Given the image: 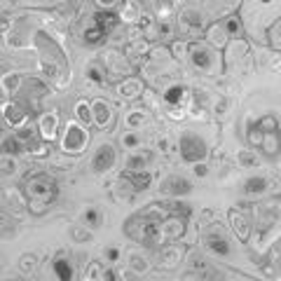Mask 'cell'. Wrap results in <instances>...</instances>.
Listing matches in <instances>:
<instances>
[{"instance_id":"cell-26","label":"cell","mask_w":281,"mask_h":281,"mask_svg":"<svg viewBox=\"0 0 281 281\" xmlns=\"http://www.w3.org/2000/svg\"><path fill=\"white\" fill-rule=\"evenodd\" d=\"M87 78L92 80V82H96V85L103 82V75H101V70H98L96 66H89V68H87Z\"/></svg>"},{"instance_id":"cell-22","label":"cell","mask_w":281,"mask_h":281,"mask_svg":"<svg viewBox=\"0 0 281 281\" xmlns=\"http://www.w3.org/2000/svg\"><path fill=\"white\" fill-rule=\"evenodd\" d=\"M145 157H139V155H129L127 159V171H145Z\"/></svg>"},{"instance_id":"cell-32","label":"cell","mask_w":281,"mask_h":281,"mask_svg":"<svg viewBox=\"0 0 281 281\" xmlns=\"http://www.w3.org/2000/svg\"><path fill=\"white\" fill-rule=\"evenodd\" d=\"M70 234H73L75 239H82V241H87V239H89L87 232H80V230H70Z\"/></svg>"},{"instance_id":"cell-11","label":"cell","mask_w":281,"mask_h":281,"mask_svg":"<svg viewBox=\"0 0 281 281\" xmlns=\"http://www.w3.org/2000/svg\"><path fill=\"white\" fill-rule=\"evenodd\" d=\"M204 244L209 246L213 253H218V255H228L230 253V246H228V239L225 237H220V234H206V239H204Z\"/></svg>"},{"instance_id":"cell-4","label":"cell","mask_w":281,"mask_h":281,"mask_svg":"<svg viewBox=\"0 0 281 281\" xmlns=\"http://www.w3.org/2000/svg\"><path fill=\"white\" fill-rule=\"evenodd\" d=\"M85 145H87V134H85V129L78 127L75 122L68 124V129H66V134H63L61 148L66 150V152H82Z\"/></svg>"},{"instance_id":"cell-24","label":"cell","mask_w":281,"mask_h":281,"mask_svg":"<svg viewBox=\"0 0 281 281\" xmlns=\"http://www.w3.org/2000/svg\"><path fill=\"white\" fill-rule=\"evenodd\" d=\"M78 117H80V122H85V124H89L94 117L89 115V105L85 103V101H80L78 103Z\"/></svg>"},{"instance_id":"cell-5","label":"cell","mask_w":281,"mask_h":281,"mask_svg":"<svg viewBox=\"0 0 281 281\" xmlns=\"http://www.w3.org/2000/svg\"><path fill=\"white\" fill-rule=\"evenodd\" d=\"M115 164V148L113 145H98V150L94 152V159H92V169H94V174H105L108 169H113Z\"/></svg>"},{"instance_id":"cell-35","label":"cell","mask_w":281,"mask_h":281,"mask_svg":"<svg viewBox=\"0 0 281 281\" xmlns=\"http://www.w3.org/2000/svg\"><path fill=\"white\" fill-rule=\"evenodd\" d=\"M194 171H197L199 176H204V174H206V167H204V164H197V167H194Z\"/></svg>"},{"instance_id":"cell-16","label":"cell","mask_w":281,"mask_h":281,"mask_svg":"<svg viewBox=\"0 0 281 281\" xmlns=\"http://www.w3.org/2000/svg\"><path fill=\"white\" fill-rule=\"evenodd\" d=\"M183 232H185L183 220L174 218V220H167V223H164V237H167V239H178V237H183Z\"/></svg>"},{"instance_id":"cell-30","label":"cell","mask_w":281,"mask_h":281,"mask_svg":"<svg viewBox=\"0 0 281 281\" xmlns=\"http://www.w3.org/2000/svg\"><path fill=\"white\" fill-rule=\"evenodd\" d=\"M124 145H127V148H136V145H139V136H136V134H127V136H124Z\"/></svg>"},{"instance_id":"cell-23","label":"cell","mask_w":281,"mask_h":281,"mask_svg":"<svg viewBox=\"0 0 281 281\" xmlns=\"http://www.w3.org/2000/svg\"><path fill=\"white\" fill-rule=\"evenodd\" d=\"M19 82H21V78H19L17 73H9L7 78L2 80V87H5V92H7V94H14V92L19 89Z\"/></svg>"},{"instance_id":"cell-8","label":"cell","mask_w":281,"mask_h":281,"mask_svg":"<svg viewBox=\"0 0 281 281\" xmlns=\"http://www.w3.org/2000/svg\"><path fill=\"white\" fill-rule=\"evenodd\" d=\"M2 117L7 120L12 127H19V124H24V120H26V113H24V108L19 103H14V101H7V103H2Z\"/></svg>"},{"instance_id":"cell-38","label":"cell","mask_w":281,"mask_h":281,"mask_svg":"<svg viewBox=\"0 0 281 281\" xmlns=\"http://www.w3.org/2000/svg\"><path fill=\"white\" fill-rule=\"evenodd\" d=\"M263 2H270V0H263Z\"/></svg>"},{"instance_id":"cell-36","label":"cell","mask_w":281,"mask_h":281,"mask_svg":"<svg viewBox=\"0 0 281 281\" xmlns=\"http://www.w3.org/2000/svg\"><path fill=\"white\" fill-rule=\"evenodd\" d=\"M9 26V21H7V17H0V28H2V31H5V28Z\"/></svg>"},{"instance_id":"cell-25","label":"cell","mask_w":281,"mask_h":281,"mask_svg":"<svg viewBox=\"0 0 281 281\" xmlns=\"http://www.w3.org/2000/svg\"><path fill=\"white\" fill-rule=\"evenodd\" d=\"M183 26H202V21H199V14H194V12H185L183 14Z\"/></svg>"},{"instance_id":"cell-27","label":"cell","mask_w":281,"mask_h":281,"mask_svg":"<svg viewBox=\"0 0 281 281\" xmlns=\"http://www.w3.org/2000/svg\"><path fill=\"white\" fill-rule=\"evenodd\" d=\"M2 150H7V152H17V150H21V140L14 136L12 140H7V143L2 145Z\"/></svg>"},{"instance_id":"cell-33","label":"cell","mask_w":281,"mask_h":281,"mask_svg":"<svg viewBox=\"0 0 281 281\" xmlns=\"http://www.w3.org/2000/svg\"><path fill=\"white\" fill-rule=\"evenodd\" d=\"M143 120H145L143 115H129V117H127V122H129V124H140Z\"/></svg>"},{"instance_id":"cell-2","label":"cell","mask_w":281,"mask_h":281,"mask_svg":"<svg viewBox=\"0 0 281 281\" xmlns=\"http://www.w3.org/2000/svg\"><path fill=\"white\" fill-rule=\"evenodd\" d=\"M127 234L136 241H140L143 246H157L159 244V225L150 223V220L134 218L127 223Z\"/></svg>"},{"instance_id":"cell-31","label":"cell","mask_w":281,"mask_h":281,"mask_svg":"<svg viewBox=\"0 0 281 281\" xmlns=\"http://www.w3.org/2000/svg\"><path fill=\"white\" fill-rule=\"evenodd\" d=\"M132 263H134V267H136L139 272H145V265H143V258H139V255H134V258H132Z\"/></svg>"},{"instance_id":"cell-28","label":"cell","mask_w":281,"mask_h":281,"mask_svg":"<svg viewBox=\"0 0 281 281\" xmlns=\"http://www.w3.org/2000/svg\"><path fill=\"white\" fill-rule=\"evenodd\" d=\"M239 162H241V164H258V157L251 155V152H241V155H239Z\"/></svg>"},{"instance_id":"cell-21","label":"cell","mask_w":281,"mask_h":281,"mask_svg":"<svg viewBox=\"0 0 281 281\" xmlns=\"http://www.w3.org/2000/svg\"><path fill=\"white\" fill-rule=\"evenodd\" d=\"M103 38H105V33L98 26H92L85 31V43H89V45H98Z\"/></svg>"},{"instance_id":"cell-39","label":"cell","mask_w":281,"mask_h":281,"mask_svg":"<svg viewBox=\"0 0 281 281\" xmlns=\"http://www.w3.org/2000/svg\"><path fill=\"white\" fill-rule=\"evenodd\" d=\"M0 136H2V129H0Z\"/></svg>"},{"instance_id":"cell-10","label":"cell","mask_w":281,"mask_h":281,"mask_svg":"<svg viewBox=\"0 0 281 281\" xmlns=\"http://www.w3.org/2000/svg\"><path fill=\"white\" fill-rule=\"evenodd\" d=\"M56 127H59V115L56 113H45L40 117V132L45 139H54L56 136Z\"/></svg>"},{"instance_id":"cell-9","label":"cell","mask_w":281,"mask_h":281,"mask_svg":"<svg viewBox=\"0 0 281 281\" xmlns=\"http://www.w3.org/2000/svg\"><path fill=\"white\" fill-rule=\"evenodd\" d=\"M122 181H127L132 190L140 192V190H145L150 185V174L148 171H127V174L122 176Z\"/></svg>"},{"instance_id":"cell-1","label":"cell","mask_w":281,"mask_h":281,"mask_svg":"<svg viewBox=\"0 0 281 281\" xmlns=\"http://www.w3.org/2000/svg\"><path fill=\"white\" fill-rule=\"evenodd\" d=\"M26 197H28L31 209H33L35 213H43V211L49 209L52 202L59 197V185L47 174H40L26 185Z\"/></svg>"},{"instance_id":"cell-37","label":"cell","mask_w":281,"mask_h":281,"mask_svg":"<svg viewBox=\"0 0 281 281\" xmlns=\"http://www.w3.org/2000/svg\"><path fill=\"white\" fill-rule=\"evenodd\" d=\"M228 28H230V31H232V33H234V31H237V28H239V24H237V21H228Z\"/></svg>"},{"instance_id":"cell-19","label":"cell","mask_w":281,"mask_h":281,"mask_svg":"<svg viewBox=\"0 0 281 281\" xmlns=\"http://www.w3.org/2000/svg\"><path fill=\"white\" fill-rule=\"evenodd\" d=\"M230 220L234 223V230H237V237H239V239H246V237H248V220H246V218H239L237 211H232V213H230Z\"/></svg>"},{"instance_id":"cell-13","label":"cell","mask_w":281,"mask_h":281,"mask_svg":"<svg viewBox=\"0 0 281 281\" xmlns=\"http://www.w3.org/2000/svg\"><path fill=\"white\" fill-rule=\"evenodd\" d=\"M92 110H94V120H96L98 127H108V122H110V105L105 101H94Z\"/></svg>"},{"instance_id":"cell-12","label":"cell","mask_w":281,"mask_h":281,"mask_svg":"<svg viewBox=\"0 0 281 281\" xmlns=\"http://www.w3.org/2000/svg\"><path fill=\"white\" fill-rule=\"evenodd\" d=\"M54 272H56L59 281H73V277H75V267H73L66 258H56V260H54Z\"/></svg>"},{"instance_id":"cell-17","label":"cell","mask_w":281,"mask_h":281,"mask_svg":"<svg viewBox=\"0 0 281 281\" xmlns=\"http://www.w3.org/2000/svg\"><path fill=\"white\" fill-rule=\"evenodd\" d=\"M265 187H267V181H265L263 176H253V178H248L244 183V192L258 194V192H265Z\"/></svg>"},{"instance_id":"cell-3","label":"cell","mask_w":281,"mask_h":281,"mask_svg":"<svg viewBox=\"0 0 281 281\" xmlns=\"http://www.w3.org/2000/svg\"><path fill=\"white\" fill-rule=\"evenodd\" d=\"M206 152H209L206 143L197 134L185 132L181 136V155H183V159H187V162H202L206 157Z\"/></svg>"},{"instance_id":"cell-18","label":"cell","mask_w":281,"mask_h":281,"mask_svg":"<svg viewBox=\"0 0 281 281\" xmlns=\"http://www.w3.org/2000/svg\"><path fill=\"white\" fill-rule=\"evenodd\" d=\"M82 218H85V225H87V228H101V211H98L96 206L85 209Z\"/></svg>"},{"instance_id":"cell-15","label":"cell","mask_w":281,"mask_h":281,"mask_svg":"<svg viewBox=\"0 0 281 281\" xmlns=\"http://www.w3.org/2000/svg\"><path fill=\"white\" fill-rule=\"evenodd\" d=\"M164 101L171 105H181L187 101V89L181 87V85H176V87L167 89V94H164Z\"/></svg>"},{"instance_id":"cell-6","label":"cell","mask_w":281,"mask_h":281,"mask_svg":"<svg viewBox=\"0 0 281 281\" xmlns=\"http://www.w3.org/2000/svg\"><path fill=\"white\" fill-rule=\"evenodd\" d=\"M187 52H190V61H192L199 70H209L211 68V63H213V52H211L206 45L192 43L190 47H187Z\"/></svg>"},{"instance_id":"cell-40","label":"cell","mask_w":281,"mask_h":281,"mask_svg":"<svg viewBox=\"0 0 281 281\" xmlns=\"http://www.w3.org/2000/svg\"><path fill=\"white\" fill-rule=\"evenodd\" d=\"M0 223H2V218H0Z\"/></svg>"},{"instance_id":"cell-34","label":"cell","mask_w":281,"mask_h":281,"mask_svg":"<svg viewBox=\"0 0 281 281\" xmlns=\"http://www.w3.org/2000/svg\"><path fill=\"white\" fill-rule=\"evenodd\" d=\"M105 255H108V260H117L120 251H117V248H108V251H105Z\"/></svg>"},{"instance_id":"cell-29","label":"cell","mask_w":281,"mask_h":281,"mask_svg":"<svg viewBox=\"0 0 281 281\" xmlns=\"http://www.w3.org/2000/svg\"><path fill=\"white\" fill-rule=\"evenodd\" d=\"M33 255H24V258H21V270H24V272H31V270H33Z\"/></svg>"},{"instance_id":"cell-20","label":"cell","mask_w":281,"mask_h":281,"mask_svg":"<svg viewBox=\"0 0 281 281\" xmlns=\"http://www.w3.org/2000/svg\"><path fill=\"white\" fill-rule=\"evenodd\" d=\"M120 94H122V96H139L140 82L139 80H124L122 85H120Z\"/></svg>"},{"instance_id":"cell-7","label":"cell","mask_w":281,"mask_h":281,"mask_svg":"<svg viewBox=\"0 0 281 281\" xmlns=\"http://www.w3.org/2000/svg\"><path fill=\"white\" fill-rule=\"evenodd\" d=\"M190 190H192V185H190V181L183 178V176H169V178L162 181V192L171 194V197H183V194H187Z\"/></svg>"},{"instance_id":"cell-14","label":"cell","mask_w":281,"mask_h":281,"mask_svg":"<svg viewBox=\"0 0 281 281\" xmlns=\"http://www.w3.org/2000/svg\"><path fill=\"white\" fill-rule=\"evenodd\" d=\"M117 24V17H115L113 12H98L96 17H94V26H98L103 33H110Z\"/></svg>"}]
</instances>
